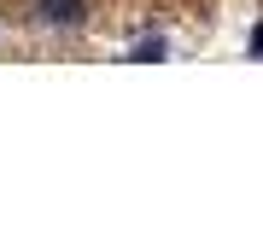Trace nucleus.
Instances as JSON below:
<instances>
[{"label":"nucleus","instance_id":"f257e3e1","mask_svg":"<svg viewBox=\"0 0 263 251\" xmlns=\"http://www.w3.org/2000/svg\"><path fill=\"white\" fill-rule=\"evenodd\" d=\"M47 24H82V0H41Z\"/></svg>","mask_w":263,"mask_h":251},{"label":"nucleus","instance_id":"f03ea898","mask_svg":"<svg viewBox=\"0 0 263 251\" xmlns=\"http://www.w3.org/2000/svg\"><path fill=\"white\" fill-rule=\"evenodd\" d=\"M135 65H152V59H170V41H141V47H135Z\"/></svg>","mask_w":263,"mask_h":251}]
</instances>
